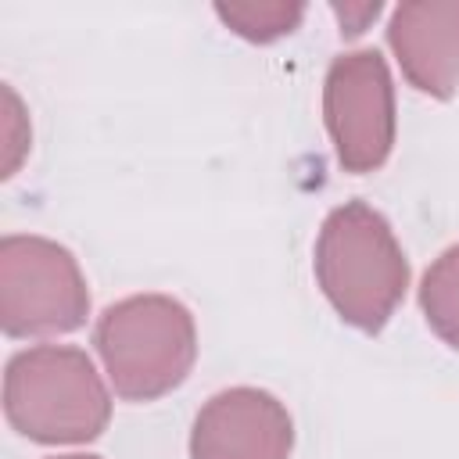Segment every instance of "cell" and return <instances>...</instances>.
Instances as JSON below:
<instances>
[{"label":"cell","mask_w":459,"mask_h":459,"mask_svg":"<svg viewBox=\"0 0 459 459\" xmlns=\"http://www.w3.org/2000/svg\"><path fill=\"white\" fill-rule=\"evenodd\" d=\"M316 276L344 323L380 330L405 294L409 265L384 215L362 201H348L319 230Z\"/></svg>","instance_id":"obj_1"},{"label":"cell","mask_w":459,"mask_h":459,"mask_svg":"<svg viewBox=\"0 0 459 459\" xmlns=\"http://www.w3.org/2000/svg\"><path fill=\"white\" fill-rule=\"evenodd\" d=\"M4 412L11 427L32 441L75 445L108 427L111 398L86 351L43 344L7 362Z\"/></svg>","instance_id":"obj_2"},{"label":"cell","mask_w":459,"mask_h":459,"mask_svg":"<svg viewBox=\"0 0 459 459\" xmlns=\"http://www.w3.org/2000/svg\"><path fill=\"white\" fill-rule=\"evenodd\" d=\"M97 351L115 394L151 402L179 387L197 355L190 312L165 294H136L97 323Z\"/></svg>","instance_id":"obj_3"},{"label":"cell","mask_w":459,"mask_h":459,"mask_svg":"<svg viewBox=\"0 0 459 459\" xmlns=\"http://www.w3.org/2000/svg\"><path fill=\"white\" fill-rule=\"evenodd\" d=\"M86 312L90 290L68 247L47 237H4L0 323L11 337L68 333L82 326Z\"/></svg>","instance_id":"obj_4"},{"label":"cell","mask_w":459,"mask_h":459,"mask_svg":"<svg viewBox=\"0 0 459 459\" xmlns=\"http://www.w3.org/2000/svg\"><path fill=\"white\" fill-rule=\"evenodd\" d=\"M326 129L348 172H373L394 143V90L377 50H355L330 65L323 90Z\"/></svg>","instance_id":"obj_5"},{"label":"cell","mask_w":459,"mask_h":459,"mask_svg":"<svg viewBox=\"0 0 459 459\" xmlns=\"http://www.w3.org/2000/svg\"><path fill=\"white\" fill-rule=\"evenodd\" d=\"M290 441V416L273 394L233 387L197 412L190 459H287Z\"/></svg>","instance_id":"obj_6"},{"label":"cell","mask_w":459,"mask_h":459,"mask_svg":"<svg viewBox=\"0 0 459 459\" xmlns=\"http://www.w3.org/2000/svg\"><path fill=\"white\" fill-rule=\"evenodd\" d=\"M405 79L430 97L459 86V4H402L387 29Z\"/></svg>","instance_id":"obj_7"},{"label":"cell","mask_w":459,"mask_h":459,"mask_svg":"<svg viewBox=\"0 0 459 459\" xmlns=\"http://www.w3.org/2000/svg\"><path fill=\"white\" fill-rule=\"evenodd\" d=\"M420 305L430 323V330L459 348V244L448 247L423 276L420 287Z\"/></svg>","instance_id":"obj_8"},{"label":"cell","mask_w":459,"mask_h":459,"mask_svg":"<svg viewBox=\"0 0 459 459\" xmlns=\"http://www.w3.org/2000/svg\"><path fill=\"white\" fill-rule=\"evenodd\" d=\"M215 11L237 36L255 39V43L287 36L305 14L301 4H219Z\"/></svg>","instance_id":"obj_9"},{"label":"cell","mask_w":459,"mask_h":459,"mask_svg":"<svg viewBox=\"0 0 459 459\" xmlns=\"http://www.w3.org/2000/svg\"><path fill=\"white\" fill-rule=\"evenodd\" d=\"M29 154V115L11 86H4V176H14Z\"/></svg>","instance_id":"obj_10"},{"label":"cell","mask_w":459,"mask_h":459,"mask_svg":"<svg viewBox=\"0 0 459 459\" xmlns=\"http://www.w3.org/2000/svg\"><path fill=\"white\" fill-rule=\"evenodd\" d=\"M333 14H337L344 36H359V32L380 14V4H359V7H355V4H344V7H341V4H337Z\"/></svg>","instance_id":"obj_11"},{"label":"cell","mask_w":459,"mask_h":459,"mask_svg":"<svg viewBox=\"0 0 459 459\" xmlns=\"http://www.w3.org/2000/svg\"><path fill=\"white\" fill-rule=\"evenodd\" d=\"M57 459H97V455H57Z\"/></svg>","instance_id":"obj_12"}]
</instances>
